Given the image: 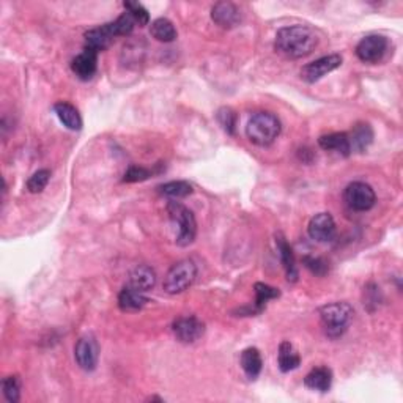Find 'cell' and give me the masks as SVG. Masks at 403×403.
I'll list each match as a JSON object with an SVG mask.
<instances>
[{"label":"cell","mask_w":403,"mask_h":403,"mask_svg":"<svg viewBox=\"0 0 403 403\" xmlns=\"http://www.w3.org/2000/svg\"><path fill=\"white\" fill-rule=\"evenodd\" d=\"M155 284H156V273L151 266L138 265L133 271H131L128 285L135 288V290L146 293L155 287Z\"/></svg>","instance_id":"2e32d148"},{"label":"cell","mask_w":403,"mask_h":403,"mask_svg":"<svg viewBox=\"0 0 403 403\" xmlns=\"http://www.w3.org/2000/svg\"><path fill=\"white\" fill-rule=\"evenodd\" d=\"M320 321L323 326L325 334L329 339H339L347 332L348 326L351 325L355 310L348 303H331L320 307Z\"/></svg>","instance_id":"7a4b0ae2"},{"label":"cell","mask_w":403,"mask_h":403,"mask_svg":"<svg viewBox=\"0 0 403 403\" xmlns=\"http://www.w3.org/2000/svg\"><path fill=\"white\" fill-rule=\"evenodd\" d=\"M303 263L310 271V273L315 274V276H318V277L326 276V273L329 271L328 263H326V261L323 259H320V257H312V255H306V257H303Z\"/></svg>","instance_id":"1f68e13d"},{"label":"cell","mask_w":403,"mask_h":403,"mask_svg":"<svg viewBox=\"0 0 403 403\" xmlns=\"http://www.w3.org/2000/svg\"><path fill=\"white\" fill-rule=\"evenodd\" d=\"M344 200L350 210L364 213V211L373 208L377 195H375V190L370 184L364 182H353L344 190Z\"/></svg>","instance_id":"8992f818"},{"label":"cell","mask_w":403,"mask_h":403,"mask_svg":"<svg viewBox=\"0 0 403 403\" xmlns=\"http://www.w3.org/2000/svg\"><path fill=\"white\" fill-rule=\"evenodd\" d=\"M389 43L383 35H369L362 38L356 46V56L364 63H378L388 52Z\"/></svg>","instance_id":"52a82bcc"},{"label":"cell","mask_w":403,"mask_h":403,"mask_svg":"<svg viewBox=\"0 0 403 403\" xmlns=\"http://www.w3.org/2000/svg\"><path fill=\"white\" fill-rule=\"evenodd\" d=\"M277 362H279L281 372L287 373L299 367V364H301V358H299V355L290 342H282V344L279 345V353H277Z\"/></svg>","instance_id":"603a6c76"},{"label":"cell","mask_w":403,"mask_h":403,"mask_svg":"<svg viewBox=\"0 0 403 403\" xmlns=\"http://www.w3.org/2000/svg\"><path fill=\"white\" fill-rule=\"evenodd\" d=\"M318 145L326 151H334L340 156L351 155V145L347 133H331L325 134L318 139Z\"/></svg>","instance_id":"ac0fdd59"},{"label":"cell","mask_w":403,"mask_h":403,"mask_svg":"<svg viewBox=\"0 0 403 403\" xmlns=\"http://www.w3.org/2000/svg\"><path fill=\"white\" fill-rule=\"evenodd\" d=\"M336 222L329 213H318L309 221L307 233L314 241L329 243L336 237Z\"/></svg>","instance_id":"8fae6325"},{"label":"cell","mask_w":403,"mask_h":403,"mask_svg":"<svg viewBox=\"0 0 403 403\" xmlns=\"http://www.w3.org/2000/svg\"><path fill=\"white\" fill-rule=\"evenodd\" d=\"M151 175H153V172L149 171V168L140 166H131L128 167V171L124 172L123 183H140L149 179Z\"/></svg>","instance_id":"d6a6232c"},{"label":"cell","mask_w":403,"mask_h":403,"mask_svg":"<svg viewBox=\"0 0 403 403\" xmlns=\"http://www.w3.org/2000/svg\"><path fill=\"white\" fill-rule=\"evenodd\" d=\"M54 112H56L60 123H62L65 128L72 131L83 129V117H80L78 109H76L73 105H69V102H65V101L56 102V105H54Z\"/></svg>","instance_id":"d6986e66"},{"label":"cell","mask_w":403,"mask_h":403,"mask_svg":"<svg viewBox=\"0 0 403 403\" xmlns=\"http://www.w3.org/2000/svg\"><path fill=\"white\" fill-rule=\"evenodd\" d=\"M2 391H3L5 399H7L10 403H18L19 399H21V381H19V377H16V375H12V377L3 378Z\"/></svg>","instance_id":"83f0119b"},{"label":"cell","mask_w":403,"mask_h":403,"mask_svg":"<svg viewBox=\"0 0 403 403\" xmlns=\"http://www.w3.org/2000/svg\"><path fill=\"white\" fill-rule=\"evenodd\" d=\"M117 35L113 32L112 23L105 24L96 29H91L85 34V47L91 49L95 52H101L111 46V43L116 40Z\"/></svg>","instance_id":"4fadbf2b"},{"label":"cell","mask_w":403,"mask_h":403,"mask_svg":"<svg viewBox=\"0 0 403 403\" xmlns=\"http://www.w3.org/2000/svg\"><path fill=\"white\" fill-rule=\"evenodd\" d=\"M342 65V57L339 54H331V56L320 57L314 62L307 63L306 67L301 69V78L306 80L307 84H315L318 83L320 79H323L325 76L334 72Z\"/></svg>","instance_id":"ba28073f"},{"label":"cell","mask_w":403,"mask_h":403,"mask_svg":"<svg viewBox=\"0 0 403 403\" xmlns=\"http://www.w3.org/2000/svg\"><path fill=\"white\" fill-rule=\"evenodd\" d=\"M276 51L290 58H303L318 46V36L307 25L282 27L276 35Z\"/></svg>","instance_id":"6da1fadb"},{"label":"cell","mask_w":403,"mask_h":403,"mask_svg":"<svg viewBox=\"0 0 403 403\" xmlns=\"http://www.w3.org/2000/svg\"><path fill=\"white\" fill-rule=\"evenodd\" d=\"M135 21L133 19V16L129 13H123L122 16H118L116 21H112V27L113 32H116L117 36H127L131 32L134 30Z\"/></svg>","instance_id":"4dcf8cb0"},{"label":"cell","mask_w":403,"mask_h":403,"mask_svg":"<svg viewBox=\"0 0 403 403\" xmlns=\"http://www.w3.org/2000/svg\"><path fill=\"white\" fill-rule=\"evenodd\" d=\"M254 290H255V301L252 304V307L255 310V314L263 312L266 303L281 296V292L277 290V288L271 287L268 284H261V282H257V284L254 285Z\"/></svg>","instance_id":"d4e9b609"},{"label":"cell","mask_w":403,"mask_h":403,"mask_svg":"<svg viewBox=\"0 0 403 403\" xmlns=\"http://www.w3.org/2000/svg\"><path fill=\"white\" fill-rule=\"evenodd\" d=\"M146 303H149V298L145 296V293L135 290L131 285L123 287L118 295V307L123 312H138L146 306Z\"/></svg>","instance_id":"e0dca14e"},{"label":"cell","mask_w":403,"mask_h":403,"mask_svg":"<svg viewBox=\"0 0 403 403\" xmlns=\"http://www.w3.org/2000/svg\"><path fill=\"white\" fill-rule=\"evenodd\" d=\"M172 331L177 339L183 344H193L199 340L205 332L204 321L199 320L194 315H186V317H178L172 323Z\"/></svg>","instance_id":"30bf717a"},{"label":"cell","mask_w":403,"mask_h":403,"mask_svg":"<svg viewBox=\"0 0 403 403\" xmlns=\"http://www.w3.org/2000/svg\"><path fill=\"white\" fill-rule=\"evenodd\" d=\"M276 246H277V252H279L282 266H284V270H285L287 281L296 282L298 281V268H296V263H295V255H293L290 244L287 243V239L284 235H282V233H277L276 235Z\"/></svg>","instance_id":"9a60e30c"},{"label":"cell","mask_w":403,"mask_h":403,"mask_svg":"<svg viewBox=\"0 0 403 403\" xmlns=\"http://www.w3.org/2000/svg\"><path fill=\"white\" fill-rule=\"evenodd\" d=\"M239 362H241V367L249 380L259 378L261 367H263V361H261V355L257 348H254V347L246 348V350L241 353Z\"/></svg>","instance_id":"7402d4cb"},{"label":"cell","mask_w":403,"mask_h":403,"mask_svg":"<svg viewBox=\"0 0 403 403\" xmlns=\"http://www.w3.org/2000/svg\"><path fill=\"white\" fill-rule=\"evenodd\" d=\"M381 303V292L375 284H367L364 287V307H367L370 312L380 306Z\"/></svg>","instance_id":"836d02e7"},{"label":"cell","mask_w":403,"mask_h":403,"mask_svg":"<svg viewBox=\"0 0 403 403\" xmlns=\"http://www.w3.org/2000/svg\"><path fill=\"white\" fill-rule=\"evenodd\" d=\"M150 34L155 40L161 41V43H172L177 40V29L173 25L172 21H168L167 18H157L151 23L150 27Z\"/></svg>","instance_id":"cb8c5ba5"},{"label":"cell","mask_w":403,"mask_h":403,"mask_svg":"<svg viewBox=\"0 0 403 403\" xmlns=\"http://www.w3.org/2000/svg\"><path fill=\"white\" fill-rule=\"evenodd\" d=\"M72 69L80 80L91 79L98 69V52L85 47L84 52H80L78 57L73 58Z\"/></svg>","instance_id":"5bb4252c"},{"label":"cell","mask_w":403,"mask_h":403,"mask_svg":"<svg viewBox=\"0 0 403 403\" xmlns=\"http://www.w3.org/2000/svg\"><path fill=\"white\" fill-rule=\"evenodd\" d=\"M157 190H160L161 195H166V197L178 200V199H184V197H188V195L193 194L194 188H193V184L188 183V182L177 179V182H168V183L161 184V186L157 188Z\"/></svg>","instance_id":"484cf974"},{"label":"cell","mask_w":403,"mask_h":403,"mask_svg":"<svg viewBox=\"0 0 403 403\" xmlns=\"http://www.w3.org/2000/svg\"><path fill=\"white\" fill-rule=\"evenodd\" d=\"M123 7H124V10H127V13L133 16L135 24L146 25L150 23L149 12H146V10L139 2H124Z\"/></svg>","instance_id":"f546056e"},{"label":"cell","mask_w":403,"mask_h":403,"mask_svg":"<svg viewBox=\"0 0 403 403\" xmlns=\"http://www.w3.org/2000/svg\"><path fill=\"white\" fill-rule=\"evenodd\" d=\"M195 277H197V266L194 261L179 260L167 271L162 285L168 295H178V293L186 292L194 284Z\"/></svg>","instance_id":"5b68a950"},{"label":"cell","mask_w":403,"mask_h":403,"mask_svg":"<svg viewBox=\"0 0 403 403\" xmlns=\"http://www.w3.org/2000/svg\"><path fill=\"white\" fill-rule=\"evenodd\" d=\"M216 118L219 124L222 127V129L226 131L227 134L230 135H235V131H237V113L233 109L230 107H221L219 111L216 113Z\"/></svg>","instance_id":"4316f807"},{"label":"cell","mask_w":403,"mask_h":403,"mask_svg":"<svg viewBox=\"0 0 403 403\" xmlns=\"http://www.w3.org/2000/svg\"><path fill=\"white\" fill-rule=\"evenodd\" d=\"M211 19L216 25L222 29H233L241 23V12L235 3L232 2H217L211 8Z\"/></svg>","instance_id":"7c38bea8"},{"label":"cell","mask_w":403,"mask_h":403,"mask_svg":"<svg viewBox=\"0 0 403 403\" xmlns=\"http://www.w3.org/2000/svg\"><path fill=\"white\" fill-rule=\"evenodd\" d=\"M332 384V372L328 367H315L304 378V386L312 391L328 392Z\"/></svg>","instance_id":"44dd1931"},{"label":"cell","mask_w":403,"mask_h":403,"mask_svg":"<svg viewBox=\"0 0 403 403\" xmlns=\"http://www.w3.org/2000/svg\"><path fill=\"white\" fill-rule=\"evenodd\" d=\"M281 134V120L271 112H255L246 127L248 139L257 146H270Z\"/></svg>","instance_id":"3957f363"},{"label":"cell","mask_w":403,"mask_h":403,"mask_svg":"<svg viewBox=\"0 0 403 403\" xmlns=\"http://www.w3.org/2000/svg\"><path fill=\"white\" fill-rule=\"evenodd\" d=\"M167 215L171 217L173 224L178 226L177 244L179 248H186L194 243L197 237V222L188 206L179 204L177 200H172L167 204Z\"/></svg>","instance_id":"277c9868"},{"label":"cell","mask_w":403,"mask_h":403,"mask_svg":"<svg viewBox=\"0 0 403 403\" xmlns=\"http://www.w3.org/2000/svg\"><path fill=\"white\" fill-rule=\"evenodd\" d=\"M49 179H51V172H49L47 168H40V171H36L34 175L29 178V182H27V189H29V193L32 194L43 193V189L47 186Z\"/></svg>","instance_id":"f1b7e54d"},{"label":"cell","mask_w":403,"mask_h":403,"mask_svg":"<svg viewBox=\"0 0 403 403\" xmlns=\"http://www.w3.org/2000/svg\"><path fill=\"white\" fill-rule=\"evenodd\" d=\"M348 139H350L351 151L355 150L358 153H364L373 142V129L369 123H356L351 133L348 134Z\"/></svg>","instance_id":"ffe728a7"},{"label":"cell","mask_w":403,"mask_h":403,"mask_svg":"<svg viewBox=\"0 0 403 403\" xmlns=\"http://www.w3.org/2000/svg\"><path fill=\"white\" fill-rule=\"evenodd\" d=\"M74 358L78 366L85 372H94L100 359V345L94 336H84L74 347Z\"/></svg>","instance_id":"9c48e42d"}]
</instances>
